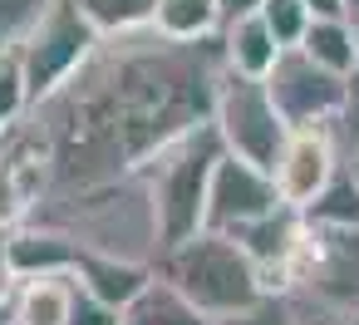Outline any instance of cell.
<instances>
[{
    "mask_svg": "<svg viewBox=\"0 0 359 325\" xmlns=\"http://www.w3.org/2000/svg\"><path fill=\"white\" fill-rule=\"evenodd\" d=\"M222 74V35L202 45H177L158 30L99 40L94 60L30 109V128L45 138L55 168L50 197L143 173L168 143L212 124Z\"/></svg>",
    "mask_w": 359,
    "mask_h": 325,
    "instance_id": "obj_1",
    "label": "cell"
},
{
    "mask_svg": "<svg viewBox=\"0 0 359 325\" xmlns=\"http://www.w3.org/2000/svg\"><path fill=\"white\" fill-rule=\"evenodd\" d=\"M30 222L60 227L89 256H118V261H138V266H158V256H163V227H158V207H153L143 173L89 187V192L50 197Z\"/></svg>",
    "mask_w": 359,
    "mask_h": 325,
    "instance_id": "obj_2",
    "label": "cell"
},
{
    "mask_svg": "<svg viewBox=\"0 0 359 325\" xmlns=\"http://www.w3.org/2000/svg\"><path fill=\"white\" fill-rule=\"evenodd\" d=\"M226 158L222 138L212 124L192 128L187 138L168 143L148 168H143V183L153 192V207H158V227H163V251L192 241L202 227H207V192H212V173L217 163ZM163 261V256H158Z\"/></svg>",
    "mask_w": 359,
    "mask_h": 325,
    "instance_id": "obj_3",
    "label": "cell"
},
{
    "mask_svg": "<svg viewBox=\"0 0 359 325\" xmlns=\"http://www.w3.org/2000/svg\"><path fill=\"white\" fill-rule=\"evenodd\" d=\"M158 276L168 286H177L207 320L236 315V310H246L266 296L256 261L241 251L236 237H222V232H197L192 241L163 251Z\"/></svg>",
    "mask_w": 359,
    "mask_h": 325,
    "instance_id": "obj_4",
    "label": "cell"
},
{
    "mask_svg": "<svg viewBox=\"0 0 359 325\" xmlns=\"http://www.w3.org/2000/svg\"><path fill=\"white\" fill-rule=\"evenodd\" d=\"M212 128L222 138V148L241 163H256V168H276L285 138H290V124L280 119L266 79H241V74H222V89H217V109H212Z\"/></svg>",
    "mask_w": 359,
    "mask_h": 325,
    "instance_id": "obj_5",
    "label": "cell"
},
{
    "mask_svg": "<svg viewBox=\"0 0 359 325\" xmlns=\"http://www.w3.org/2000/svg\"><path fill=\"white\" fill-rule=\"evenodd\" d=\"M99 30L74 11V0H60V6L35 25V35L20 45V65H25V84H30V99L45 104L55 99L99 50Z\"/></svg>",
    "mask_w": 359,
    "mask_h": 325,
    "instance_id": "obj_6",
    "label": "cell"
},
{
    "mask_svg": "<svg viewBox=\"0 0 359 325\" xmlns=\"http://www.w3.org/2000/svg\"><path fill=\"white\" fill-rule=\"evenodd\" d=\"M266 89L290 128H330L344 104V79L320 69L305 50H285L271 69Z\"/></svg>",
    "mask_w": 359,
    "mask_h": 325,
    "instance_id": "obj_7",
    "label": "cell"
},
{
    "mask_svg": "<svg viewBox=\"0 0 359 325\" xmlns=\"http://www.w3.org/2000/svg\"><path fill=\"white\" fill-rule=\"evenodd\" d=\"M280 192H276V178L256 163H241V158H222L217 173H212V192H207V227L202 232H222V237H236L246 227H256L261 217L280 212Z\"/></svg>",
    "mask_w": 359,
    "mask_h": 325,
    "instance_id": "obj_8",
    "label": "cell"
},
{
    "mask_svg": "<svg viewBox=\"0 0 359 325\" xmlns=\"http://www.w3.org/2000/svg\"><path fill=\"white\" fill-rule=\"evenodd\" d=\"M344 163H349V158H344V148H339V138H334V124H330V128H290V138H285V148H280L271 178H276L280 202L295 207V212H305V207L330 187V178H334Z\"/></svg>",
    "mask_w": 359,
    "mask_h": 325,
    "instance_id": "obj_9",
    "label": "cell"
},
{
    "mask_svg": "<svg viewBox=\"0 0 359 325\" xmlns=\"http://www.w3.org/2000/svg\"><path fill=\"white\" fill-rule=\"evenodd\" d=\"M79 241L65 237L60 227L45 222H25L15 232H6V261L15 271V281H35V276H74L79 266Z\"/></svg>",
    "mask_w": 359,
    "mask_h": 325,
    "instance_id": "obj_10",
    "label": "cell"
},
{
    "mask_svg": "<svg viewBox=\"0 0 359 325\" xmlns=\"http://www.w3.org/2000/svg\"><path fill=\"white\" fill-rule=\"evenodd\" d=\"M153 276H158V266H138V261H118V256H79V266H74V281H79V291H89V296H99L104 305H114V310H128L148 286H153Z\"/></svg>",
    "mask_w": 359,
    "mask_h": 325,
    "instance_id": "obj_11",
    "label": "cell"
},
{
    "mask_svg": "<svg viewBox=\"0 0 359 325\" xmlns=\"http://www.w3.org/2000/svg\"><path fill=\"white\" fill-rule=\"evenodd\" d=\"M280 55H285V50H280V40L271 35V25L261 20V11L222 25V60H226V69L241 74V79H271V69H276Z\"/></svg>",
    "mask_w": 359,
    "mask_h": 325,
    "instance_id": "obj_12",
    "label": "cell"
},
{
    "mask_svg": "<svg viewBox=\"0 0 359 325\" xmlns=\"http://www.w3.org/2000/svg\"><path fill=\"white\" fill-rule=\"evenodd\" d=\"M74 291H79L74 276H35V281H15V291H11L15 325H69Z\"/></svg>",
    "mask_w": 359,
    "mask_h": 325,
    "instance_id": "obj_13",
    "label": "cell"
},
{
    "mask_svg": "<svg viewBox=\"0 0 359 325\" xmlns=\"http://www.w3.org/2000/svg\"><path fill=\"white\" fill-rule=\"evenodd\" d=\"M153 30L177 45H202V40L222 35V11H217V0H158Z\"/></svg>",
    "mask_w": 359,
    "mask_h": 325,
    "instance_id": "obj_14",
    "label": "cell"
},
{
    "mask_svg": "<svg viewBox=\"0 0 359 325\" xmlns=\"http://www.w3.org/2000/svg\"><path fill=\"white\" fill-rule=\"evenodd\" d=\"M315 232H349V227H359V173H354V163H344L334 178H330V187L300 212Z\"/></svg>",
    "mask_w": 359,
    "mask_h": 325,
    "instance_id": "obj_15",
    "label": "cell"
},
{
    "mask_svg": "<svg viewBox=\"0 0 359 325\" xmlns=\"http://www.w3.org/2000/svg\"><path fill=\"white\" fill-rule=\"evenodd\" d=\"M123 325H212L177 286H168L163 276H153V286L123 310Z\"/></svg>",
    "mask_w": 359,
    "mask_h": 325,
    "instance_id": "obj_16",
    "label": "cell"
},
{
    "mask_svg": "<svg viewBox=\"0 0 359 325\" xmlns=\"http://www.w3.org/2000/svg\"><path fill=\"white\" fill-rule=\"evenodd\" d=\"M300 50H305L320 69H330V74H339V79H349V74L359 69V50H354L349 20H315L310 35L300 40Z\"/></svg>",
    "mask_w": 359,
    "mask_h": 325,
    "instance_id": "obj_17",
    "label": "cell"
},
{
    "mask_svg": "<svg viewBox=\"0 0 359 325\" xmlns=\"http://www.w3.org/2000/svg\"><path fill=\"white\" fill-rule=\"evenodd\" d=\"M74 11L104 35H133V30H153V15H158V0H74Z\"/></svg>",
    "mask_w": 359,
    "mask_h": 325,
    "instance_id": "obj_18",
    "label": "cell"
},
{
    "mask_svg": "<svg viewBox=\"0 0 359 325\" xmlns=\"http://www.w3.org/2000/svg\"><path fill=\"white\" fill-rule=\"evenodd\" d=\"M35 99H30V84H25V65H20V50H6L0 55V128H20L30 119Z\"/></svg>",
    "mask_w": 359,
    "mask_h": 325,
    "instance_id": "obj_19",
    "label": "cell"
},
{
    "mask_svg": "<svg viewBox=\"0 0 359 325\" xmlns=\"http://www.w3.org/2000/svg\"><path fill=\"white\" fill-rule=\"evenodd\" d=\"M55 6H60V0H0V55L20 50Z\"/></svg>",
    "mask_w": 359,
    "mask_h": 325,
    "instance_id": "obj_20",
    "label": "cell"
},
{
    "mask_svg": "<svg viewBox=\"0 0 359 325\" xmlns=\"http://www.w3.org/2000/svg\"><path fill=\"white\" fill-rule=\"evenodd\" d=\"M212 325H305V300L290 291V296H261L256 305L236 310V315H222Z\"/></svg>",
    "mask_w": 359,
    "mask_h": 325,
    "instance_id": "obj_21",
    "label": "cell"
},
{
    "mask_svg": "<svg viewBox=\"0 0 359 325\" xmlns=\"http://www.w3.org/2000/svg\"><path fill=\"white\" fill-rule=\"evenodd\" d=\"M261 20L271 25V35L280 40V50H300V40H305L310 25H315V15H310L305 0H266V6H261Z\"/></svg>",
    "mask_w": 359,
    "mask_h": 325,
    "instance_id": "obj_22",
    "label": "cell"
},
{
    "mask_svg": "<svg viewBox=\"0 0 359 325\" xmlns=\"http://www.w3.org/2000/svg\"><path fill=\"white\" fill-rule=\"evenodd\" d=\"M334 138H339L344 158L359 153V69L344 79V104H339V119H334Z\"/></svg>",
    "mask_w": 359,
    "mask_h": 325,
    "instance_id": "obj_23",
    "label": "cell"
},
{
    "mask_svg": "<svg viewBox=\"0 0 359 325\" xmlns=\"http://www.w3.org/2000/svg\"><path fill=\"white\" fill-rule=\"evenodd\" d=\"M74 286H79V281H74ZM69 325H123V310L104 305V300H99V296H89V291H74Z\"/></svg>",
    "mask_w": 359,
    "mask_h": 325,
    "instance_id": "obj_24",
    "label": "cell"
},
{
    "mask_svg": "<svg viewBox=\"0 0 359 325\" xmlns=\"http://www.w3.org/2000/svg\"><path fill=\"white\" fill-rule=\"evenodd\" d=\"M300 300H305V325H359V315H339V310H330V305H320L310 296H300Z\"/></svg>",
    "mask_w": 359,
    "mask_h": 325,
    "instance_id": "obj_25",
    "label": "cell"
},
{
    "mask_svg": "<svg viewBox=\"0 0 359 325\" xmlns=\"http://www.w3.org/2000/svg\"><path fill=\"white\" fill-rule=\"evenodd\" d=\"M266 6V0H217V11H222V25L226 20H241V15H256Z\"/></svg>",
    "mask_w": 359,
    "mask_h": 325,
    "instance_id": "obj_26",
    "label": "cell"
},
{
    "mask_svg": "<svg viewBox=\"0 0 359 325\" xmlns=\"http://www.w3.org/2000/svg\"><path fill=\"white\" fill-rule=\"evenodd\" d=\"M305 6H310V15H315V20H349L344 0H305Z\"/></svg>",
    "mask_w": 359,
    "mask_h": 325,
    "instance_id": "obj_27",
    "label": "cell"
},
{
    "mask_svg": "<svg viewBox=\"0 0 359 325\" xmlns=\"http://www.w3.org/2000/svg\"><path fill=\"white\" fill-rule=\"evenodd\" d=\"M11 291H15V271L6 261V232H0V300H11Z\"/></svg>",
    "mask_w": 359,
    "mask_h": 325,
    "instance_id": "obj_28",
    "label": "cell"
},
{
    "mask_svg": "<svg viewBox=\"0 0 359 325\" xmlns=\"http://www.w3.org/2000/svg\"><path fill=\"white\" fill-rule=\"evenodd\" d=\"M6 153H11V128H0V173H6Z\"/></svg>",
    "mask_w": 359,
    "mask_h": 325,
    "instance_id": "obj_29",
    "label": "cell"
},
{
    "mask_svg": "<svg viewBox=\"0 0 359 325\" xmlns=\"http://www.w3.org/2000/svg\"><path fill=\"white\" fill-rule=\"evenodd\" d=\"M0 325H15V310H11V300H0Z\"/></svg>",
    "mask_w": 359,
    "mask_h": 325,
    "instance_id": "obj_30",
    "label": "cell"
},
{
    "mask_svg": "<svg viewBox=\"0 0 359 325\" xmlns=\"http://www.w3.org/2000/svg\"><path fill=\"white\" fill-rule=\"evenodd\" d=\"M349 30H354V50H359V15H349Z\"/></svg>",
    "mask_w": 359,
    "mask_h": 325,
    "instance_id": "obj_31",
    "label": "cell"
},
{
    "mask_svg": "<svg viewBox=\"0 0 359 325\" xmlns=\"http://www.w3.org/2000/svg\"><path fill=\"white\" fill-rule=\"evenodd\" d=\"M344 11H349V15H359V0H344Z\"/></svg>",
    "mask_w": 359,
    "mask_h": 325,
    "instance_id": "obj_32",
    "label": "cell"
},
{
    "mask_svg": "<svg viewBox=\"0 0 359 325\" xmlns=\"http://www.w3.org/2000/svg\"><path fill=\"white\" fill-rule=\"evenodd\" d=\"M349 163H354V173H359V153H354V158H349Z\"/></svg>",
    "mask_w": 359,
    "mask_h": 325,
    "instance_id": "obj_33",
    "label": "cell"
}]
</instances>
